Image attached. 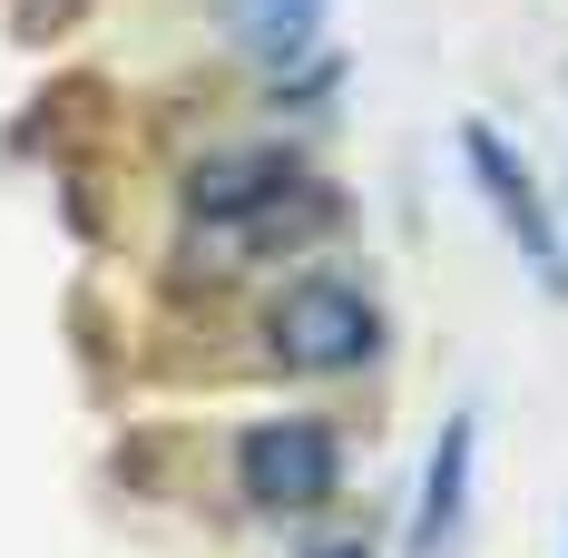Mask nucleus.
I'll return each mask as SVG.
<instances>
[{
    "label": "nucleus",
    "instance_id": "2",
    "mask_svg": "<svg viewBox=\"0 0 568 558\" xmlns=\"http://www.w3.org/2000/svg\"><path fill=\"white\" fill-rule=\"evenodd\" d=\"M373 353H383V314H373V294H353L343 275H304L265 304V363L304 373V383L363 373Z\"/></svg>",
    "mask_w": 568,
    "mask_h": 558
},
{
    "label": "nucleus",
    "instance_id": "3",
    "mask_svg": "<svg viewBox=\"0 0 568 558\" xmlns=\"http://www.w3.org/2000/svg\"><path fill=\"white\" fill-rule=\"evenodd\" d=\"M235 490H245V509H265V519H304V509H324L343 490V442L324 422H304V412L255 422L235 442Z\"/></svg>",
    "mask_w": 568,
    "mask_h": 558
},
{
    "label": "nucleus",
    "instance_id": "1",
    "mask_svg": "<svg viewBox=\"0 0 568 558\" xmlns=\"http://www.w3.org/2000/svg\"><path fill=\"white\" fill-rule=\"evenodd\" d=\"M324 216H334V196L284 148H216L186 168V225H196V245H216V265L275 255L294 235H314Z\"/></svg>",
    "mask_w": 568,
    "mask_h": 558
},
{
    "label": "nucleus",
    "instance_id": "5",
    "mask_svg": "<svg viewBox=\"0 0 568 558\" xmlns=\"http://www.w3.org/2000/svg\"><path fill=\"white\" fill-rule=\"evenodd\" d=\"M470 450H480V422L452 412L442 442L422 460V500H412V558H442L460 539V509H470Z\"/></svg>",
    "mask_w": 568,
    "mask_h": 558
},
{
    "label": "nucleus",
    "instance_id": "4",
    "mask_svg": "<svg viewBox=\"0 0 568 558\" xmlns=\"http://www.w3.org/2000/svg\"><path fill=\"white\" fill-rule=\"evenodd\" d=\"M460 158H470V186L490 196L500 235L519 245V265L568 304V235H559V216H549V196H539V176L519 168V148L500 138V128H480V118H470V128H460Z\"/></svg>",
    "mask_w": 568,
    "mask_h": 558
},
{
    "label": "nucleus",
    "instance_id": "6",
    "mask_svg": "<svg viewBox=\"0 0 568 558\" xmlns=\"http://www.w3.org/2000/svg\"><path fill=\"white\" fill-rule=\"evenodd\" d=\"M235 40L265 59H304L324 40V0H235Z\"/></svg>",
    "mask_w": 568,
    "mask_h": 558
},
{
    "label": "nucleus",
    "instance_id": "7",
    "mask_svg": "<svg viewBox=\"0 0 568 558\" xmlns=\"http://www.w3.org/2000/svg\"><path fill=\"white\" fill-rule=\"evenodd\" d=\"M314 558H373V549H363V539H324Z\"/></svg>",
    "mask_w": 568,
    "mask_h": 558
}]
</instances>
